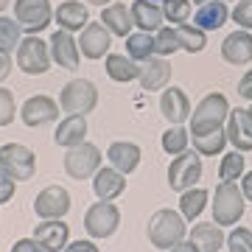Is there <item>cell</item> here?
Masks as SVG:
<instances>
[{
    "instance_id": "obj_5",
    "label": "cell",
    "mask_w": 252,
    "mask_h": 252,
    "mask_svg": "<svg viewBox=\"0 0 252 252\" xmlns=\"http://www.w3.org/2000/svg\"><path fill=\"white\" fill-rule=\"evenodd\" d=\"M199 180H202V154L185 149L168 165V185H171V190L182 193V190H188V188H196Z\"/></svg>"
},
{
    "instance_id": "obj_4",
    "label": "cell",
    "mask_w": 252,
    "mask_h": 252,
    "mask_svg": "<svg viewBox=\"0 0 252 252\" xmlns=\"http://www.w3.org/2000/svg\"><path fill=\"white\" fill-rule=\"evenodd\" d=\"M98 104V87L87 79H73L62 87V95H59V107L67 112V115H87L93 112Z\"/></svg>"
},
{
    "instance_id": "obj_34",
    "label": "cell",
    "mask_w": 252,
    "mask_h": 252,
    "mask_svg": "<svg viewBox=\"0 0 252 252\" xmlns=\"http://www.w3.org/2000/svg\"><path fill=\"white\" fill-rule=\"evenodd\" d=\"M180 34H177V28H157V34H154V54L157 56H171L180 51Z\"/></svg>"
},
{
    "instance_id": "obj_8",
    "label": "cell",
    "mask_w": 252,
    "mask_h": 252,
    "mask_svg": "<svg viewBox=\"0 0 252 252\" xmlns=\"http://www.w3.org/2000/svg\"><path fill=\"white\" fill-rule=\"evenodd\" d=\"M101 152L98 146L93 143H79L73 146V149H67V154H64V171H67V177H73V180H90V177H95V171L101 168Z\"/></svg>"
},
{
    "instance_id": "obj_2",
    "label": "cell",
    "mask_w": 252,
    "mask_h": 252,
    "mask_svg": "<svg viewBox=\"0 0 252 252\" xmlns=\"http://www.w3.org/2000/svg\"><path fill=\"white\" fill-rule=\"evenodd\" d=\"M182 238H185V219H182V213L162 207V210H157L149 219V241L157 250H171Z\"/></svg>"
},
{
    "instance_id": "obj_37",
    "label": "cell",
    "mask_w": 252,
    "mask_h": 252,
    "mask_svg": "<svg viewBox=\"0 0 252 252\" xmlns=\"http://www.w3.org/2000/svg\"><path fill=\"white\" fill-rule=\"evenodd\" d=\"M162 17L168 23L185 26L190 17V0H162Z\"/></svg>"
},
{
    "instance_id": "obj_21",
    "label": "cell",
    "mask_w": 252,
    "mask_h": 252,
    "mask_svg": "<svg viewBox=\"0 0 252 252\" xmlns=\"http://www.w3.org/2000/svg\"><path fill=\"white\" fill-rule=\"evenodd\" d=\"M54 20L62 31H70L73 34V31H81V28L90 23V14H87V6L84 3H79V0H64V3L56 6Z\"/></svg>"
},
{
    "instance_id": "obj_51",
    "label": "cell",
    "mask_w": 252,
    "mask_h": 252,
    "mask_svg": "<svg viewBox=\"0 0 252 252\" xmlns=\"http://www.w3.org/2000/svg\"><path fill=\"white\" fill-rule=\"evenodd\" d=\"M250 115H252V109H250Z\"/></svg>"
},
{
    "instance_id": "obj_48",
    "label": "cell",
    "mask_w": 252,
    "mask_h": 252,
    "mask_svg": "<svg viewBox=\"0 0 252 252\" xmlns=\"http://www.w3.org/2000/svg\"><path fill=\"white\" fill-rule=\"evenodd\" d=\"M90 6H109V0H87Z\"/></svg>"
},
{
    "instance_id": "obj_1",
    "label": "cell",
    "mask_w": 252,
    "mask_h": 252,
    "mask_svg": "<svg viewBox=\"0 0 252 252\" xmlns=\"http://www.w3.org/2000/svg\"><path fill=\"white\" fill-rule=\"evenodd\" d=\"M227 118H230V104L221 93H210L199 101V107L190 112V135H207L221 129Z\"/></svg>"
},
{
    "instance_id": "obj_42",
    "label": "cell",
    "mask_w": 252,
    "mask_h": 252,
    "mask_svg": "<svg viewBox=\"0 0 252 252\" xmlns=\"http://www.w3.org/2000/svg\"><path fill=\"white\" fill-rule=\"evenodd\" d=\"M238 95L244 101H252V70H247L241 76V81H238Z\"/></svg>"
},
{
    "instance_id": "obj_28",
    "label": "cell",
    "mask_w": 252,
    "mask_h": 252,
    "mask_svg": "<svg viewBox=\"0 0 252 252\" xmlns=\"http://www.w3.org/2000/svg\"><path fill=\"white\" fill-rule=\"evenodd\" d=\"M137 73H140V64H137L132 56H121V54L107 56V76L112 81H121V84L135 81Z\"/></svg>"
},
{
    "instance_id": "obj_30",
    "label": "cell",
    "mask_w": 252,
    "mask_h": 252,
    "mask_svg": "<svg viewBox=\"0 0 252 252\" xmlns=\"http://www.w3.org/2000/svg\"><path fill=\"white\" fill-rule=\"evenodd\" d=\"M126 54L132 56L137 64L146 62V59H152L154 54V36L146 34V31H137V34H129L126 36Z\"/></svg>"
},
{
    "instance_id": "obj_43",
    "label": "cell",
    "mask_w": 252,
    "mask_h": 252,
    "mask_svg": "<svg viewBox=\"0 0 252 252\" xmlns=\"http://www.w3.org/2000/svg\"><path fill=\"white\" fill-rule=\"evenodd\" d=\"M11 252H45V250H42L34 238H20V241L11 247Z\"/></svg>"
},
{
    "instance_id": "obj_11",
    "label": "cell",
    "mask_w": 252,
    "mask_h": 252,
    "mask_svg": "<svg viewBox=\"0 0 252 252\" xmlns=\"http://www.w3.org/2000/svg\"><path fill=\"white\" fill-rule=\"evenodd\" d=\"M34 213L42 219V221L67 216V213H70V193H67L62 185H48V188H42L36 193Z\"/></svg>"
},
{
    "instance_id": "obj_22",
    "label": "cell",
    "mask_w": 252,
    "mask_h": 252,
    "mask_svg": "<svg viewBox=\"0 0 252 252\" xmlns=\"http://www.w3.org/2000/svg\"><path fill=\"white\" fill-rule=\"evenodd\" d=\"M107 160L112 162V168H118V171L124 174H132L137 171V165H140V149H137L135 143H126V140H118V143L109 146L107 152Z\"/></svg>"
},
{
    "instance_id": "obj_23",
    "label": "cell",
    "mask_w": 252,
    "mask_h": 252,
    "mask_svg": "<svg viewBox=\"0 0 252 252\" xmlns=\"http://www.w3.org/2000/svg\"><path fill=\"white\" fill-rule=\"evenodd\" d=\"M132 20H135V26L146 34H152L157 28H162V6H157L154 0H135L132 3Z\"/></svg>"
},
{
    "instance_id": "obj_38",
    "label": "cell",
    "mask_w": 252,
    "mask_h": 252,
    "mask_svg": "<svg viewBox=\"0 0 252 252\" xmlns=\"http://www.w3.org/2000/svg\"><path fill=\"white\" fill-rule=\"evenodd\" d=\"M227 244H230V252H252V230L235 227L227 238Z\"/></svg>"
},
{
    "instance_id": "obj_18",
    "label": "cell",
    "mask_w": 252,
    "mask_h": 252,
    "mask_svg": "<svg viewBox=\"0 0 252 252\" xmlns=\"http://www.w3.org/2000/svg\"><path fill=\"white\" fill-rule=\"evenodd\" d=\"M137 79H140V87L149 93L162 90V84H168V79H171V64L165 62V56H152V59L140 62Z\"/></svg>"
},
{
    "instance_id": "obj_40",
    "label": "cell",
    "mask_w": 252,
    "mask_h": 252,
    "mask_svg": "<svg viewBox=\"0 0 252 252\" xmlns=\"http://www.w3.org/2000/svg\"><path fill=\"white\" fill-rule=\"evenodd\" d=\"M233 23H238L244 31H250L252 28V0H238V3H235Z\"/></svg>"
},
{
    "instance_id": "obj_10",
    "label": "cell",
    "mask_w": 252,
    "mask_h": 252,
    "mask_svg": "<svg viewBox=\"0 0 252 252\" xmlns=\"http://www.w3.org/2000/svg\"><path fill=\"white\" fill-rule=\"evenodd\" d=\"M14 17L28 34H39L51 26V0H14Z\"/></svg>"
},
{
    "instance_id": "obj_25",
    "label": "cell",
    "mask_w": 252,
    "mask_h": 252,
    "mask_svg": "<svg viewBox=\"0 0 252 252\" xmlns=\"http://www.w3.org/2000/svg\"><path fill=\"white\" fill-rule=\"evenodd\" d=\"M101 23H104L107 31H112L115 36H129L132 34V26H135L132 11L126 9L124 3H109V6H104V11H101Z\"/></svg>"
},
{
    "instance_id": "obj_19",
    "label": "cell",
    "mask_w": 252,
    "mask_h": 252,
    "mask_svg": "<svg viewBox=\"0 0 252 252\" xmlns=\"http://www.w3.org/2000/svg\"><path fill=\"white\" fill-rule=\"evenodd\" d=\"M221 59L230 64H250L252 62V34L250 31H233L221 42Z\"/></svg>"
},
{
    "instance_id": "obj_3",
    "label": "cell",
    "mask_w": 252,
    "mask_h": 252,
    "mask_svg": "<svg viewBox=\"0 0 252 252\" xmlns=\"http://www.w3.org/2000/svg\"><path fill=\"white\" fill-rule=\"evenodd\" d=\"M244 193L235 182H221L213 193V221L219 227H230V224H238L244 216Z\"/></svg>"
},
{
    "instance_id": "obj_14",
    "label": "cell",
    "mask_w": 252,
    "mask_h": 252,
    "mask_svg": "<svg viewBox=\"0 0 252 252\" xmlns=\"http://www.w3.org/2000/svg\"><path fill=\"white\" fill-rule=\"evenodd\" d=\"M67 238H70V227L62 219H48L34 227V241L45 252H62L67 247Z\"/></svg>"
},
{
    "instance_id": "obj_6",
    "label": "cell",
    "mask_w": 252,
    "mask_h": 252,
    "mask_svg": "<svg viewBox=\"0 0 252 252\" xmlns=\"http://www.w3.org/2000/svg\"><path fill=\"white\" fill-rule=\"evenodd\" d=\"M0 168L17 182L31 180L36 174V157L23 143H6V146H0Z\"/></svg>"
},
{
    "instance_id": "obj_45",
    "label": "cell",
    "mask_w": 252,
    "mask_h": 252,
    "mask_svg": "<svg viewBox=\"0 0 252 252\" xmlns=\"http://www.w3.org/2000/svg\"><path fill=\"white\" fill-rule=\"evenodd\" d=\"M11 67H14V64H11V56H9V54H0V81L9 79Z\"/></svg>"
},
{
    "instance_id": "obj_26",
    "label": "cell",
    "mask_w": 252,
    "mask_h": 252,
    "mask_svg": "<svg viewBox=\"0 0 252 252\" xmlns=\"http://www.w3.org/2000/svg\"><path fill=\"white\" fill-rule=\"evenodd\" d=\"M84 135H87V118L84 115H67L62 124L56 126L54 140L64 149H73V146L84 143Z\"/></svg>"
},
{
    "instance_id": "obj_15",
    "label": "cell",
    "mask_w": 252,
    "mask_h": 252,
    "mask_svg": "<svg viewBox=\"0 0 252 252\" xmlns=\"http://www.w3.org/2000/svg\"><path fill=\"white\" fill-rule=\"evenodd\" d=\"M51 59H54L59 67H64V70H76L79 67V42L73 39V34L70 31H54L51 34Z\"/></svg>"
},
{
    "instance_id": "obj_46",
    "label": "cell",
    "mask_w": 252,
    "mask_h": 252,
    "mask_svg": "<svg viewBox=\"0 0 252 252\" xmlns=\"http://www.w3.org/2000/svg\"><path fill=\"white\" fill-rule=\"evenodd\" d=\"M241 193H244V199H250V202H252V171H250V174H244V180H241Z\"/></svg>"
},
{
    "instance_id": "obj_47",
    "label": "cell",
    "mask_w": 252,
    "mask_h": 252,
    "mask_svg": "<svg viewBox=\"0 0 252 252\" xmlns=\"http://www.w3.org/2000/svg\"><path fill=\"white\" fill-rule=\"evenodd\" d=\"M171 252H199V250L193 247V241H180L177 247H171Z\"/></svg>"
},
{
    "instance_id": "obj_33",
    "label": "cell",
    "mask_w": 252,
    "mask_h": 252,
    "mask_svg": "<svg viewBox=\"0 0 252 252\" xmlns=\"http://www.w3.org/2000/svg\"><path fill=\"white\" fill-rule=\"evenodd\" d=\"M219 177H221V182H235L238 177H244V152H230L221 157V162H219Z\"/></svg>"
},
{
    "instance_id": "obj_32",
    "label": "cell",
    "mask_w": 252,
    "mask_h": 252,
    "mask_svg": "<svg viewBox=\"0 0 252 252\" xmlns=\"http://www.w3.org/2000/svg\"><path fill=\"white\" fill-rule=\"evenodd\" d=\"M23 42V26L0 14V54H11Z\"/></svg>"
},
{
    "instance_id": "obj_17",
    "label": "cell",
    "mask_w": 252,
    "mask_h": 252,
    "mask_svg": "<svg viewBox=\"0 0 252 252\" xmlns=\"http://www.w3.org/2000/svg\"><path fill=\"white\" fill-rule=\"evenodd\" d=\"M160 112H162V118H168L174 126H182L190 118L193 109H190V101H188V95H185V90H180V87H168V90H162Z\"/></svg>"
},
{
    "instance_id": "obj_16",
    "label": "cell",
    "mask_w": 252,
    "mask_h": 252,
    "mask_svg": "<svg viewBox=\"0 0 252 252\" xmlns=\"http://www.w3.org/2000/svg\"><path fill=\"white\" fill-rule=\"evenodd\" d=\"M79 51L81 56H87V59H101V56H107L109 51V31L104 23H87V26L81 28V36H79Z\"/></svg>"
},
{
    "instance_id": "obj_49",
    "label": "cell",
    "mask_w": 252,
    "mask_h": 252,
    "mask_svg": "<svg viewBox=\"0 0 252 252\" xmlns=\"http://www.w3.org/2000/svg\"><path fill=\"white\" fill-rule=\"evenodd\" d=\"M11 0H0V14H3V11H6V6H9Z\"/></svg>"
},
{
    "instance_id": "obj_41",
    "label": "cell",
    "mask_w": 252,
    "mask_h": 252,
    "mask_svg": "<svg viewBox=\"0 0 252 252\" xmlns=\"http://www.w3.org/2000/svg\"><path fill=\"white\" fill-rule=\"evenodd\" d=\"M14 185H17V180H11L9 174L0 168V205H6L14 196Z\"/></svg>"
},
{
    "instance_id": "obj_50",
    "label": "cell",
    "mask_w": 252,
    "mask_h": 252,
    "mask_svg": "<svg viewBox=\"0 0 252 252\" xmlns=\"http://www.w3.org/2000/svg\"><path fill=\"white\" fill-rule=\"evenodd\" d=\"M190 3H199V6H205L207 0H190Z\"/></svg>"
},
{
    "instance_id": "obj_20",
    "label": "cell",
    "mask_w": 252,
    "mask_h": 252,
    "mask_svg": "<svg viewBox=\"0 0 252 252\" xmlns=\"http://www.w3.org/2000/svg\"><path fill=\"white\" fill-rule=\"evenodd\" d=\"M124 190H126V180L118 168H98V171H95V180H93V193H95V199L112 202V199H118Z\"/></svg>"
},
{
    "instance_id": "obj_9",
    "label": "cell",
    "mask_w": 252,
    "mask_h": 252,
    "mask_svg": "<svg viewBox=\"0 0 252 252\" xmlns=\"http://www.w3.org/2000/svg\"><path fill=\"white\" fill-rule=\"evenodd\" d=\"M121 224V210L112 202H95L93 207H87L84 213V230L90 233V238H109Z\"/></svg>"
},
{
    "instance_id": "obj_44",
    "label": "cell",
    "mask_w": 252,
    "mask_h": 252,
    "mask_svg": "<svg viewBox=\"0 0 252 252\" xmlns=\"http://www.w3.org/2000/svg\"><path fill=\"white\" fill-rule=\"evenodd\" d=\"M62 252H101V250L93 241H73V244H67Z\"/></svg>"
},
{
    "instance_id": "obj_36",
    "label": "cell",
    "mask_w": 252,
    "mask_h": 252,
    "mask_svg": "<svg viewBox=\"0 0 252 252\" xmlns=\"http://www.w3.org/2000/svg\"><path fill=\"white\" fill-rule=\"evenodd\" d=\"M177 34H180V45L188 51V54H199L205 48V31L196 26H177Z\"/></svg>"
},
{
    "instance_id": "obj_35",
    "label": "cell",
    "mask_w": 252,
    "mask_h": 252,
    "mask_svg": "<svg viewBox=\"0 0 252 252\" xmlns=\"http://www.w3.org/2000/svg\"><path fill=\"white\" fill-rule=\"evenodd\" d=\"M188 149V132H185V126H171V129H165L162 132V152L165 154H182Z\"/></svg>"
},
{
    "instance_id": "obj_12",
    "label": "cell",
    "mask_w": 252,
    "mask_h": 252,
    "mask_svg": "<svg viewBox=\"0 0 252 252\" xmlns=\"http://www.w3.org/2000/svg\"><path fill=\"white\" fill-rule=\"evenodd\" d=\"M227 140L233 146L235 152H252V115L250 109L235 107L230 109V118H227Z\"/></svg>"
},
{
    "instance_id": "obj_24",
    "label": "cell",
    "mask_w": 252,
    "mask_h": 252,
    "mask_svg": "<svg viewBox=\"0 0 252 252\" xmlns=\"http://www.w3.org/2000/svg\"><path fill=\"white\" fill-rule=\"evenodd\" d=\"M230 17L224 0H207L205 6H199V11L193 14V26L202 28V31H216L221 28Z\"/></svg>"
},
{
    "instance_id": "obj_29",
    "label": "cell",
    "mask_w": 252,
    "mask_h": 252,
    "mask_svg": "<svg viewBox=\"0 0 252 252\" xmlns=\"http://www.w3.org/2000/svg\"><path fill=\"white\" fill-rule=\"evenodd\" d=\"M205 207H207V190L205 188H188L180 193V213L185 221H196Z\"/></svg>"
},
{
    "instance_id": "obj_27",
    "label": "cell",
    "mask_w": 252,
    "mask_h": 252,
    "mask_svg": "<svg viewBox=\"0 0 252 252\" xmlns=\"http://www.w3.org/2000/svg\"><path fill=\"white\" fill-rule=\"evenodd\" d=\"M190 241L196 247L199 252H219L224 247V233H221V227L213 221V224H193L190 230Z\"/></svg>"
},
{
    "instance_id": "obj_7",
    "label": "cell",
    "mask_w": 252,
    "mask_h": 252,
    "mask_svg": "<svg viewBox=\"0 0 252 252\" xmlns=\"http://www.w3.org/2000/svg\"><path fill=\"white\" fill-rule=\"evenodd\" d=\"M17 67L26 76H42L51 67V48L45 39H39L36 34L26 36L17 45Z\"/></svg>"
},
{
    "instance_id": "obj_31",
    "label": "cell",
    "mask_w": 252,
    "mask_h": 252,
    "mask_svg": "<svg viewBox=\"0 0 252 252\" xmlns=\"http://www.w3.org/2000/svg\"><path fill=\"white\" fill-rule=\"evenodd\" d=\"M224 146H227V132L224 129H216V132H207V135L193 137V149H196L202 157H216V154L224 152Z\"/></svg>"
},
{
    "instance_id": "obj_13",
    "label": "cell",
    "mask_w": 252,
    "mask_h": 252,
    "mask_svg": "<svg viewBox=\"0 0 252 252\" xmlns=\"http://www.w3.org/2000/svg\"><path fill=\"white\" fill-rule=\"evenodd\" d=\"M20 118H23V124L28 129H36V126H45L51 121H56L59 118V107L48 95H31V98H26V104L20 109Z\"/></svg>"
},
{
    "instance_id": "obj_39",
    "label": "cell",
    "mask_w": 252,
    "mask_h": 252,
    "mask_svg": "<svg viewBox=\"0 0 252 252\" xmlns=\"http://www.w3.org/2000/svg\"><path fill=\"white\" fill-rule=\"evenodd\" d=\"M14 112H17V107H14L11 90H0V126H9L14 121Z\"/></svg>"
}]
</instances>
